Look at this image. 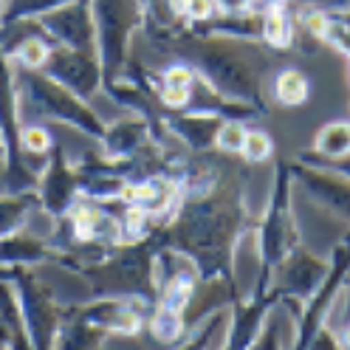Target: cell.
<instances>
[{
    "instance_id": "6da1fadb",
    "label": "cell",
    "mask_w": 350,
    "mask_h": 350,
    "mask_svg": "<svg viewBox=\"0 0 350 350\" xmlns=\"http://www.w3.org/2000/svg\"><path fill=\"white\" fill-rule=\"evenodd\" d=\"M246 170L226 167L217 184L201 195H184L181 206L167 224L156 226L150 237L159 249H178L195 260L201 280H234V252L249 232L254 217L246 206Z\"/></svg>"
},
{
    "instance_id": "7a4b0ae2",
    "label": "cell",
    "mask_w": 350,
    "mask_h": 350,
    "mask_svg": "<svg viewBox=\"0 0 350 350\" xmlns=\"http://www.w3.org/2000/svg\"><path fill=\"white\" fill-rule=\"evenodd\" d=\"M152 49L161 54H172L184 62H189L204 82H209L217 94L229 99L249 102L269 113L266 91H262V79H266L274 51L260 46V40H237L224 34H195L187 26L178 29H142Z\"/></svg>"
},
{
    "instance_id": "3957f363",
    "label": "cell",
    "mask_w": 350,
    "mask_h": 350,
    "mask_svg": "<svg viewBox=\"0 0 350 350\" xmlns=\"http://www.w3.org/2000/svg\"><path fill=\"white\" fill-rule=\"evenodd\" d=\"M156 240H130V243L111 246L99 260L82 262L71 274L88 280L94 297H142L147 302H159L152 262H156Z\"/></svg>"
},
{
    "instance_id": "277c9868",
    "label": "cell",
    "mask_w": 350,
    "mask_h": 350,
    "mask_svg": "<svg viewBox=\"0 0 350 350\" xmlns=\"http://www.w3.org/2000/svg\"><path fill=\"white\" fill-rule=\"evenodd\" d=\"M294 175H291V161L277 159L274 161V181H271V195L269 204L262 209V217L254 224V237H257V254H260V274L254 288H269L274 286V274L280 262L288 257V252L299 243V229L294 217Z\"/></svg>"
},
{
    "instance_id": "5b68a950",
    "label": "cell",
    "mask_w": 350,
    "mask_h": 350,
    "mask_svg": "<svg viewBox=\"0 0 350 350\" xmlns=\"http://www.w3.org/2000/svg\"><path fill=\"white\" fill-rule=\"evenodd\" d=\"M17 82H20V91L26 94V99L31 102V107L40 116L68 124L96 144L102 142L107 124L102 122V116L94 111V107L88 105V99L74 94L71 88H65L57 79H51L49 74L31 71V68H20Z\"/></svg>"
},
{
    "instance_id": "8992f818",
    "label": "cell",
    "mask_w": 350,
    "mask_h": 350,
    "mask_svg": "<svg viewBox=\"0 0 350 350\" xmlns=\"http://www.w3.org/2000/svg\"><path fill=\"white\" fill-rule=\"evenodd\" d=\"M96 20V51L102 59L105 82L122 74L130 54V40L144 29L142 0H91Z\"/></svg>"
},
{
    "instance_id": "52a82bcc",
    "label": "cell",
    "mask_w": 350,
    "mask_h": 350,
    "mask_svg": "<svg viewBox=\"0 0 350 350\" xmlns=\"http://www.w3.org/2000/svg\"><path fill=\"white\" fill-rule=\"evenodd\" d=\"M14 291L20 299V311H23V322L31 339V347H54L65 305L54 297V291L42 282L31 266H14Z\"/></svg>"
},
{
    "instance_id": "ba28073f",
    "label": "cell",
    "mask_w": 350,
    "mask_h": 350,
    "mask_svg": "<svg viewBox=\"0 0 350 350\" xmlns=\"http://www.w3.org/2000/svg\"><path fill=\"white\" fill-rule=\"evenodd\" d=\"M347 274H350V246L345 240H339L331 252V269H327L322 286L302 302V311L294 319V334H297L291 342L294 347H311L314 336L327 325V319L334 317L336 302L345 291Z\"/></svg>"
},
{
    "instance_id": "9c48e42d",
    "label": "cell",
    "mask_w": 350,
    "mask_h": 350,
    "mask_svg": "<svg viewBox=\"0 0 350 350\" xmlns=\"http://www.w3.org/2000/svg\"><path fill=\"white\" fill-rule=\"evenodd\" d=\"M327 269H331V257L314 254L308 246L302 243V240L288 252V257L280 262V269L274 274V286L282 294L280 305H286L291 319L299 317L302 302L322 286Z\"/></svg>"
},
{
    "instance_id": "30bf717a",
    "label": "cell",
    "mask_w": 350,
    "mask_h": 350,
    "mask_svg": "<svg viewBox=\"0 0 350 350\" xmlns=\"http://www.w3.org/2000/svg\"><path fill=\"white\" fill-rule=\"evenodd\" d=\"M34 20H37L40 31L51 40V46L96 51V20H94L91 0H74V3L59 6L42 17H34Z\"/></svg>"
},
{
    "instance_id": "8fae6325",
    "label": "cell",
    "mask_w": 350,
    "mask_h": 350,
    "mask_svg": "<svg viewBox=\"0 0 350 350\" xmlns=\"http://www.w3.org/2000/svg\"><path fill=\"white\" fill-rule=\"evenodd\" d=\"M42 74H49L59 85L71 88L74 94L91 102L96 94H102L105 85V71H102V59L96 51H79V49H62L54 46L49 62L40 68Z\"/></svg>"
},
{
    "instance_id": "7c38bea8",
    "label": "cell",
    "mask_w": 350,
    "mask_h": 350,
    "mask_svg": "<svg viewBox=\"0 0 350 350\" xmlns=\"http://www.w3.org/2000/svg\"><path fill=\"white\" fill-rule=\"evenodd\" d=\"M40 206L49 217H62L79 198V172H77V161L68 159L62 144H54L51 156L46 159V170L40 175Z\"/></svg>"
},
{
    "instance_id": "4fadbf2b",
    "label": "cell",
    "mask_w": 350,
    "mask_h": 350,
    "mask_svg": "<svg viewBox=\"0 0 350 350\" xmlns=\"http://www.w3.org/2000/svg\"><path fill=\"white\" fill-rule=\"evenodd\" d=\"M77 311L116 336H136L147 327L152 302L142 297H94V302L77 305Z\"/></svg>"
},
{
    "instance_id": "5bb4252c",
    "label": "cell",
    "mask_w": 350,
    "mask_h": 350,
    "mask_svg": "<svg viewBox=\"0 0 350 350\" xmlns=\"http://www.w3.org/2000/svg\"><path fill=\"white\" fill-rule=\"evenodd\" d=\"M280 288H252L246 299H234L229 308V331L224 347H254L262 325L271 317V311L280 305Z\"/></svg>"
},
{
    "instance_id": "9a60e30c",
    "label": "cell",
    "mask_w": 350,
    "mask_h": 350,
    "mask_svg": "<svg viewBox=\"0 0 350 350\" xmlns=\"http://www.w3.org/2000/svg\"><path fill=\"white\" fill-rule=\"evenodd\" d=\"M291 175L294 184L302 187V192L311 201H317L319 206H325L331 215H336L339 221L350 226V178L314 164H305L299 159L291 161Z\"/></svg>"
},
{
    "instance_id": "2e32d148",
    "label": "cell",
    "mask_w": 350,
    "mask_h": 350,
    "mask_svg": "<svg viewBox=\"0 0 350 350\" xmlns=\"http://www.w3.org/2000/svg\"><path fill=\"white\" fill-rule=\"evenodd\" d=\"M156 130H152L150 119H144L142 113H130L111 122L105 127V136L99 142V150L102 156L107 159H130L136 156V152H142L144 147L156 144ZM161 144V142H159Z\"/></svg>"
},
{
    "instance_id": "e0dca14e",
    "label": "cell",
    "mask_w": 350,
    "mask_h": 350,
    "mask_svg": "<svg viewBox=\"0 0 350 350\" xmlns=\"http://www.w3.org/2000/svg\"><path fill=\"white\" fill-rule=\"evenodd\" d=\"M221 124H224L221 116L201 113V111H167L164 113L167 133L189 152L215 150V136L221 130Z\"/></svg>"
},
{
    "instance_id": "ac0fdd59",
    "label": "cell",
    "mask_w": 350,
    "mask_h": 350,
    "mask_svg": "<svg viewBox=\"0 0 350 350\" xmlns=\"http://www.w3.org/2000/svg\"><path fill=\"white\" fill-rule=\"evenodd\" d=\"M59 249L49 237H34L23 229L0 237V262L3 266H40V262H57Z\"/></svg>"
},
{
    "instance_id": "d6986e66",
    "label": "cell",
    "mask_w": 350,
    "mask_h": 350,
    "mask_svg": "<svg viewBox=\"0 0 350 350\" xmlns=\"http://www.w3.org/2000/svg\"><path fill=\"white\" fill-rule=\"evenodd\" d=\"M0 347H31L12 280H0Z\"/></svg>"
},
{
    "instance_id": "ffe728a7",
    "label": "cell",
    "mask_w": 350,
    "mask_h": 350,
    "mask_svg": "<svg viewBox=\"0 0 350 350\" xmlns=\"http://www.w3.org/2000/svg\"><path fill=\"white\" fill-rule=\"evenodd\" d=\"M37 209L42 212L37 189H26V192H6L3 189L0 192V237L20 232Z\"/></svg>"
},
{
    "instance_id": "44dd1931",
    "label": "cell",
    "mask_w": 350,
    "mask_h": 350,
    "mask_svg": "<svg viewBox=\"0 0 350 350\" xmlns=\"http://www.w3.org/2000/svg\"><path fill=\"white\" fill-rule=\"evenodd\" d=\"M262 46L271 51H288L297 46L294 17L288 6H269L262 9Z\"/></svg>"
},
{
    "instance_id": "7402d4cb",
    "label": "cell",
    "mask_w": 350,
    "mask_h": 350,
    "mask_svg": "<svg viewBox=\"0 0 350 350\" xmlns=\"http://www.w3.org/2000/svg\"><path fill=\"white\" fill-rule=\"evenodd\" d=\"M31 23V34L26 37H17L12 46L6 49V54H14V62L20 65V68H31V71H40L42 65L49 62L51 57V40L40 31L37 26V20H29Z\"/></svg>"
},
{
    "instance_id": "603a6c76",
    "label": "cell",
    "mask_w": 350,
    "mask_h": 350,
    "mask_svg": "<svg viewBox=\"0 0 350 350\" xmlns=\"http://www.w3.org/2000/svg\"><path fill=\"white\" fill-rule=\"evenodd\" d=\"M314 156L322 159H342L350 152V119H334V122H325L311 144Z\"/></svg>"
},
{
    "instance_id": "cb8c5ba5",
    "label": "cell",
    "mask_w": 350,
    "mask_h": 350,
    "mask_svg": "<svg viewBox=\"0 0 350 350\" xmlns=\"http://www.w3.org/2000/svg\"><path fill=\"white\" fill-rule=\"evenodd\" d=\"M271 94H274V102H280L282 107H299L311 96V82L299 68H282L274 74Z\"/></svg>"
},
{
    "instance_id": "d4e9b609",
    "label": "cell",
    "mask_w": 350,
    "mask_h": 350,
    "mask_svg": "<svg viewBox=\"0 0 350 350\" xmlns=\"http://www.w3.org/2000/svg\"><path fill=\"white\" fill-rule=\"evenodd\" d=\"M147 331L164 345H181L184 336H187L184 314L170 308V305L156 302L152 305V311H150V319H147Z\"/></svg>"
},
{
    "instance_id": "484cf974",
    "label": "cell",
    "mask_w": 350,
    "mask_h": 350,
    "mask_svg": "<svg viewBox=\"0 0 350 350\" xmlns=\"http://www.w3.org/2000/svg\"><path fill=\"white\" fill-rule=\"evenodd\" d=\"M74 0H6L3 9H0V29L23 23V20H34L42 17L59 6H68Z\"/></svg>"
},
{
    "instance_id": "4316f807",
    "label": "cell",
    "mask_w": 350,
    "mask_h": 350,
    "mask_svg": "<svg viewBox=\"0 0 350 350\" xmlns=\"http://www.w3.org/2000/svg\"><path fill=\"white\" fill-rule=\"evenodd\" d=\"M20 142H23V152H26V159H49L51 156V150H54V136H51V130L46 124H29L23 127V136H20Z\"/></svg>"
},
{
    "instance_id": "83f0119b",
    "label": "cell",
    "mask_w": 350,
    "mask_h": 350,
    "mask_svg": "<svg viewBox=\"0 0 350 350\" xmlns=\"http://www.w3.org/2000/svg\"><path fill=\"white\" fill-rule=\"evenodd\" d=\"M271 156H274V142H271V136L266 133V130H260V127H249L246 142H243V150H240V159H243V164L254 167V164L269 161Z\"/></svg>"
},
{
    "instance_id": "f1b7e54d",
    "label": "cell",
    "mask_w": 350,
    "mask_h": 350,
    "mask_svg": "<svg viewBox=\"0 0 350 350\" xmlns=\"http://www.w3.org/2000/svg\"><path fill=\"white\" fill-rule=\"evenodd\" d=\"M246 133H249L246 122H240V119H224L221 130H217V136H215V150L224 152V156H240L243 142H246Z\"/></svg>"
},
{
    "instance_id": "f546056e",
    "label": "cell",
    "mask_w": 350,
    "mask_h": 350,
    "mask_svg": "<svg viewBox=\"0 0 350 350\" xmlns=\"http://www.w3.org/2000/svg\"><path fill=\"white\" fill-rule=\"evenodd\" d=\"M297 159L305 161V164H314V167L331 170V172H339V175H345V178H350V152L342 159H322V156H314L311 150H305V152H297Z\"/></svg>"
},
{
    "instance_id": "4dcf8cb0",
    "label": "cell",
    "mask_w": 350,
    "mask_h": 350,
    "mask_svg": "<svg viewBox=\"0 0 350 350\" xmlns=\"http://www.w3.org/2000/svg\"><path fill=\"white\" fill-rule=\"evenodd\" d=\"M215 6L224 14H243V12L257 9V0H215Z\"/></svg>"
},
{
    "instance_id": "1f68e13d",
    "label": "cell",
    "mask_w": 350,
    "mask_h": 350,
    "mask_svg": "<svg viewBox=\"0 0 350 350\" xmlns=\"http://www.w3.org/2000/svg\"><path fill=\"white\" fill-rule=\"evenodd\" d=\"M339 319L342 322H350V274H347V280H345V291H342V297H339Z\"/></svg>"
},
{
    "instance_id": "d6a6232c",
    "label": "cell",
    "mask_w": 350,
    "mask_h": 350,
    "mask_svg": "<svg viewBox=\"0 0 350 350\" xmlns=\"http://www.w3.org/2000/svg\"><path fill=\"white\" fill-rule=\"evenodd\" d=\"M336 339H339V347H350V322H342L336 327Z\"/></svg>"
},
{
    "instance_id": "836d02e7",
    "label": "cell",
    "mask_w": 350,
    "mask_h": 350,
    "mask_svg": "<svg viewBox=\"0 0 350 350\" xmlns=\"http://www.w3.org/2000/svg\"><path fill=\"white\" fill-rule=\"evenodd\" d=\"M345 6H350V0H331V9H327V12H334V9H345Z\"/></svg>"
},
{
    "instance_id": "e575fe53",
    "label": "cell",
    "mask_w": 350,
    "mask_h": 350,
    "mask_svg": "<svg viewBox=\"0 0 350 350\" xmlns=\"http://www.w3.org/2000/svg\"><path fill=\"white\" fill-rule=\"evenodd\" d=\"M334 14H339L342 20H347V23H350V6H345V9H334Z\"/></svg>"
},
{
    "instance_id": "d590c367",
    "label": "cell",
    "mask_w": 350,
    "mask_h": 350,
    "mask_svg": "<svg viewBox=\"0 0 350 350\" xmlns=\"http://www.w3.org/2000/svg\"><path fill=\"white\" fill-rule=\"evenodd\" d=\"M3 156H6V147H3V136H0V161H3Z\"/></svg>"
},
{
    "instance_id": "8d00e7d4",
    "label": "cell",
    "mask_w": 350,
    "mask_h": 350,
    "mask_svg": "<svg viewBox=\"0 0 350 350\" xmlns=\"http://www.w3.org/2000/svg\"><path fill=\"white\" fill-rule=\"evenodd\" d=\"M342 240H345V243L350 246V226H347V232H345V237H342Z\"/></svg>"
},
{
    "instance_id": "74e56055",
    "label": "cell",
    "mask_w": 350,
    "mask_h": 350,
    "mask_svg": "<svg viewBox=\"0 0 350 350\" xmlns=\"http://www.w3.org/2000/svg\"><path fill=\"white\" fill-rule=\"evenodd\" d=\"M3 3H6V0H0V9H3Z\"/></svg>"
}]
</instances>
